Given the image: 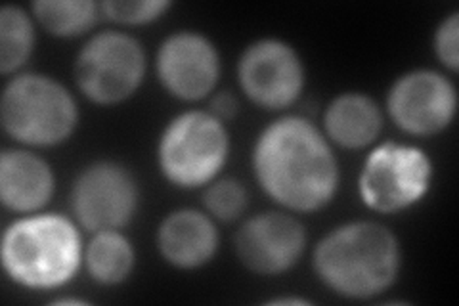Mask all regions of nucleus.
<instances>
[{"instance_id": "nucleus-18", "label": "nucleus", "mask_w": 459, "mask_h": 306, "mask_svg": "<svg viewBox=\"0 0 459 306\" xmlns=\"http://www.w3.org/2000/svg\"><path fill=\"white\" fill-rule=\"evenodd\" d=\"M35 47V25L20 6L0 10V73L10 75L25 66Z\"/></svg>"}, {"instance_id": "nucleus-22", "label": "nucleus", "mask_w": 459, "mask_h": 306, "mask_svg": "<svg viewBox=\"0 0 459 306\" xmlns=\"http://www.w3.org/2000/svg\"><path fill=\"white\" fill-rule=\"evenodd\" d=\"M238 111H239V101L232 92L222 91V92L212 96L209 113H212L219 121H222V123L232 121L238 115Z\"/></svg>"}, {"instance_id": "nucleus-8", "label": "nucleus", "mask_w": 459, "mask_h": 306, "mask_svg": "<svg viewBox=\"0 0 459 306\" xmlns=\"http://www.w3.org/2000/svg\"><path fill=\"white\" fill-rule=\"evenodd\" d=\"M138 199L133 172L115 162H96L82 169L71 188V211L92 234L126 226L138 209Z\"/></svg>"}, {"instance_id": "nucleus-19", "label": "nucleus", "mask_w": 459, "mask_h": 306, "mask_svg": "<svg viewBox=\"0 0 459 306\" xmlns=\"http://www.w3.org/2000/svg\"><path fill=\"white\" fill-rule=\"evenodd\" d=\"M204 203L209 214L224 223H232L247 209V189L236 179H222L207 186Z\"/></svg>"}, {"instance_id": "nucleus-14", "label": "nucleus", "mask_w": 459, "mask_h": 306, "mask_svg": "<svg viewBox=\"0 0 459 306\" xmlns=\"http://www.w3.org/2000/svg\"><path fill=\"white\" fill-rule=\"evenodd\" d=\"M54 196V172L45 159L25 150L0 155V199L13 213H35Z\"/></svg>"}, {"instance_id": "nucleus-2", "label": "nucleus", "mask_w": 459, "mask_h": 306, "mask_svg": "<svg viewBox=\"0 0 459 306\" xmlns=\"http://www.w3.org/2000/svg\"><path fill=\"white\" fill-rule=\"evenodd\" d=\"M314 272L333 293L371 299L389 289L400 274L402 253L393 232L358 221L333 228L314 249Z\"/></svg>"}, {"instance_id": "nucleus-1", "label": "nucleus", "mask_w": 459, "mask_h": 306, "mask_svg": "<svg viewBox=\"0 0 459 306\" xmlns=\"http://www.w3.org/2000/svg\"><path fill=\"white\" fill-rule=\"evenodd\" d=\"M253 170L266 196L295 213L324 209L339 188L332 145L308 119L295 115L270 123L258 135Z\"/></svg>"}, {"instance_id": "nucleus-4", "label": "nucleus", "mask_w": 459, "mask_h": 306, "mask_svg": "<svg viewBox=\"0 0 459 306\" xmlns=\"http://www.w3.org/2000/svg\"><path fill=\"white\" fill-rule=\"evenodd\" d=\"M0 121L16 142L50 148L74 135L79 109L62 83L39 73H23L4 86Z\"/></svg>"}, {"instance_id": "nucleus-7", "label": "nucleus", "mask_w": 459, "mask_h": 306, "mask_svg": "<svg viewBox=\"0 0 459 306\" xmlns=\"http://www.w3.org/2000/svg\"><path fill=\"white\" fill-rule=\"evenodd\" d=\"M430 180L433 163L421 148L385 142L366 157L358 192L368 209L393 214L421 201Z\"/></svg>"}, {"instance_id": "nucleus-12", "label": "nucleus", "mask_w": 459, "mask_h": 306, "mask_svg": "<svg viewBox=\"0 0 459 306\" xmlns=\"http://www.w3.org/2000/svg\"><path fill=\"white\" fill-rule=\"evenodd\" d=\"M155 66L163 89L184 101L209 96L221 77L217 47L194 31H178L167 37L157 52Z\"/></svg>"}, {"instance_id": "nucleus-5", "label": "nucleus", "mask_w": 459, "mask_h": 306, "mask_svg": "<svg viewBox=\"0 0 459 306\" xmlns=\"http://www.w3.org/2000/svg\"><path fill=\"white\" fill-rule=\"evenodd\" d=\"M230 136L209 111H184L172 119L157 145L163 177L178 188H201L214 180L228 162Z\"/></svg>"}, {"instance_id": "nucleus-23", "label": "nucleus", "mask_w": 459, "mask_h": 306, "mask_svg": "<svg viewBox=\"0 0 459 306\" xmlns=\"http://www.w3.org/2000/svg\"><path fill=\"white\" fill-rule=\"evenodd\" d=\"M268 304H299V306H307L310 304L308 299H300V297H281V299H272L268 301Z\"/></svg>"}, {"instance_id": "nucleus-10", "label": "nucleus", "mask_w": 459, "mask_h": 306, "mask_svg": "<svg viewBox=\"0 0 459 306\" xmlns=\"http://www.w3.org/2000/svg\"><path fill=\"white\" fill-rule=\"evenodd\" d=\"M386 109L398 128L411 136H435L455 118L454 83L433 69H415L402 75L386 96Z\"/></svg>"}, {"instance_id": "nucleus-9", "label": "nucleus", "mask_w": 459, "mask_h": 306, "mask_svg": "<svg viewBox=\"0 0 459 306\" xmlns=\"http://www.w3.org/2000/svg\"><path fill=\"white\" fill-rule=\"evenodd\" d=\"M238 81L255 106L285 109L303 92L305 67L291 45L280 39H263L241 54Z\"/></svg>"}, {"instance_id": "nucleus-21", "label": "nucleus", "mask_w": 459, "mask_h": 306, "mask_svg": "<svg viewBox=\"0 0 459 306\" xmlns=\"http://www.w3.org/2000/svg\"><path fill=\"white\" fill-rule=\"evenodd\" d=\"M435 52L452 73L459 69V13L452 12L435 33Z\"/></svg>"}, {"instance_id": "nucleus-15", "label": "nucleus", "mask_w": 459, "mask_h": 306, "mask_svg": "<svg viewBox=\"0 0 459 306\" xmlns=\"http://www.w3.org/2000/svg\"><path fill=\"white\" fill-rule=\"evenodd\" d=\"M327 138L344 150H362L376 142L383 128V113L376 100L360 92L341 94L324 115Z\"/></svg>"}, {"instance_id": "nucleus-6", "label": "nucleus", "mask_w": 459, "mask_h": 306, "mask_svg": "<svg viewBox=\"0 0 459 306\" xmlns=\"http://www.w3.org/2000/svg\"><path fill=\"white\" fill-rule=\"evenodd\" d=\"M146 75L142 42L121 31L94 35L75 60L79 91L98 106H115L131 98Z\"/></svg>"}, {"instance_id": "nucleus-24", "label": "nucleus", "mask_w": 459, "mask_h": 306, "mask_svg": "<svg viewBox=\"0 0 459 306\" xmlns=\"http://www.w3.org/2000/svg\"><path fill=\"white\" fill-rule=\"evenodd\" d=\"M52 304H89V301H82V299H56Z\"/></svg>"}, {"instance_id": "nucleus-20", "label": "nucleus", "mask_w": 459, "mask_h": 306, "mask_svg": "<svg viewBox=\"0 0 459 306\" xmlns=\"http://www.w3.org/2000/svg\"><path fill=\"white\" fill-rule=\"evenodd\" d=\"M100 8H102L104 16L115 23L143 25L161 18L170 8V3L167 0H133V3L106 0V3H100Z\"/></svg>"}, {"instance_id": "nucleus-16", "label": "nucleus", "mask_w": 459, "mask_h": 306, "mask_svg": "<svg viewBox=\"0 0 459 306\" xmlns=\"http://www.w3.org/2000/svg\"><path fill=\"white\" fill-rule=\"evenodd\" d=\"M134 247L117 230L96 232L84 249V265L91 278L102 285L123 284L134 270Z\"/></svg>"}, {"instance_id": "nucleus-3", "label": "nucleus", "mask_w": 459, "mask_h": 306, "mask_svg": "<svg viewBox=\"0 0 459 306\" xmlns=\"http://www.w3.org/2000/svg\"><path fill=\"white\" fill-rule=\"evenodd\" d=\"M84 251L77 226L67 216L48 213L18 218L0 247L3 268L27 289H57L75 278Z\"/></svg>"}, {"instance_id": "nucleus-11", "label": "nucleus", "mask_w": 459, "mask_h": 306, "mask_svg": "<svg viewBox=\"0 0 459 306\" xmlns=\"http://www.w3.org/2000/svg\"><path fill=\"white\" fill-rule=\"evenodd\" d=\"M307 249V230L295 216L270 211L246 221L236 236L241 265L261 275L291 270Z\"/></svg>"}, {"instance_id": "nucleus-13", "label": "nucleus", "mask_w": 459, "mask_h": 306, "mask_svg": "<svg viewBox=\"0 0 459 306\" xmlns=\"http://www.w3.org/2000/svg\"><path fill=\"white\" fill-rule=\"evenodd\" d=\"M157 249L169 265L195 270L219 249V230L211 218L194 209H180L163 218L157 230Z\"/></svg>"}, {"instance_id": "nucleus-17", "label": "nucleus", "mask_w": 459, "mask_h": 306, "mask_svg": "<svg viewBox=\"0 0 459 306\" xmlns=\"http://www.w3.org/2000/svg\"><path fill=\"white\" fill-rule=\"evenodd\" d=\"M33 13L50 35L71 39L89 33L102 8L92 0H39L33 4Z\"/></svg>"}]
</instances>
